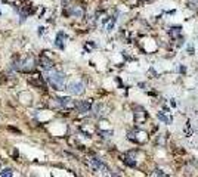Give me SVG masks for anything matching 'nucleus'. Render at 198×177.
<instances>
[{
	"instance_id": "f257e3e1",
	"label": "nucleus",
	"mask_w": 198,
	"mask_h": 177,
	"mask_svg": "<svg viewBox=\"0 0 198 177\" xmlns=\"http://www.w3.org/2000/svg\"><path fill=\"white\" fill-rule=\"evenodd\" d=\"M48 80H49L50 86L55 89V90H62L65 89V76L62 72H58V71H52L48 76Z\"/></svg>"
},
{
	"instance_id": "f03ea898",
	"label": "nucleus",
	"mask_w": 198,
	"mask_h": 177,
	"mask_svg": "<svg viewBox=\"0 0 198 177\" xmlns=\"http://www.w3.org/2000/svg\"><path fill=\"white\" fill-rule=\"evenodd\" d=\"M67 90L71 93V94L78 96V94L84 93V84H83L82 81H73V83H70V84L67 86Z\"/></svg>"
},
{
	"instance_id": "7ed1b4c3",
	"label": "nucleus",
	"mask_w": 198,
	"mask_h": 177,
	"mask_svg": "<svg viewBox=\"0 0 198 177\" xmlns=\"http://www.w3.org/2000/svg\"><path fill=\"white\" fill-rule=\"evenodd\" d=\"M90 165L93 167L95 170H98V171H107V167L104 165V162L98 158H92L90 160Z\"/></svg>"
},
{
	"instance_id": "20e7f679",
	"label": "nucleus",
	"mask_w": 198,
	"mask_h": 177,
	"mask_svg": "<svg viewBox=\"0 0 198 177\" xmlns=\"http://www.w3.org/2000/svg\"><path fill=\"white\" fill-rule=\"evenodd\" d=\"M56 101H58V105L59 106H62V108H70V106H73V105H74L73 101H71L68 96H61V98H58Z\"/></svg>"
},
{
	"instance_id": "39448f33",
	"label": "nucleus",
	"mask_w": 198,
	"mask_h": 177,
	"mask_svg": "<svg viewBox=\"0 0 198 177\" xmlns=\"http://www.w3.org/2000/svg\"><path fill=\"white\" fill-rule=\"evenodd\" d=\"M74 106H75V109L78 111V112H87V111L90 109V103H89V102H86V101L77 102Z\"/></svg>"
},
{
	"instance_id": "423d86ee",
	"label": "nucleus",
	"mask_w": 198,
	"mask_h": 177,
	"mask_svg": "<svg viewBox=\"0 0 198 177\" xmlns=\"http://www.w3.org/2000/svg\"><path fill=\"white\" fill-rule=\"evenodd\" d=\"M65 43H67V35L64 33H59L58 37H56V46H58V47H61V49H64Z\"/></svg>"
},
{
	"instance_id": "0eeeda50",
	"label": "nucleus",
	"mask_w": 198,
	"mask_h": 177,
	"mask_svg": "<svg viewBox=\"0 0 198 177\" xmlns=\"http://www.w3.org/2000/svg\"><path fill=\"white\" fill-rule=\"evenodd\" d=\"M33 65H34V61H33V58H30V59H27V61H24L22 62V67H21V69L22 71H31L33 69Z\"/></svg>"
},
{
	"instance_id": "6e6552de",
	"label": "nucleus",
	"mask_w": 198,
	"mask_h": 177,
	"mask_svg": "<svg viewBox=\"0 0 198 177\" xmlns=\"http://www.w3.org/2000/svg\"><path fill=\"white\" fill-rule=\"evenodd\" d=\"M40 64H41V67L44 68V69H49V68L53 67V62H52L50 59H48L46 56H41L40 58Z\"/></svg>"
},
{
	"instance_id": "1a4fd4ad",
	"label": "nucleus",
	"mask_w": 198,
	"mask_h": 177,
	"mask_svg": "<svg viewBox=\"0 0 198 177\" xmlns=\"http://www.w3.org/2000/svg\"><path fill=\"white\" fill-rule=\"evenodd\" d=\"M70 13L73 15V17H75V18H82L83 17V10L78 6H73V8L70 9Z\"/></svg>"
},
{
	"instance_id": "9d476101",
	"label": "nucleus",
	"mask_w": 198,
	"mask_h": 177,
	"mask_svg": "<svg viewBox=\"0 0 198 177\" xmlns=\"http://www.w3.org/2000/svg\"><path fill=\"white\" fill-rule=\"evenodd\" d=\"M0 174H2V176H12V170L5 168V170H2V171H0Z\"/></svg>"
},
{
	"instance_id": "9b49d317",
	"label": "nucleus",
	"mask_w": 198,
	"mask_h": 177,
	"mask_svg": "<svg viewBox=\"0 0 198 177\" xmlns=\"http://www.w3.org/2000/svg\"><path fill=\"white\" fill-rule=\"evenodd\" d=\"M124 162H126V164H129L130 167H135V165H136V161H132V158H129V157L124 160Z\"/></svg>"
},
{
	"instance_id": "f8f14e48",
	"label": "nucleus",
	"mask_w": 198,
	"mask_h": 177,
	"mask_svg": "<svg viewBox=\"0 0 198 177\" xmlns=\"http://www.w3.org/2000/svg\"><path fill=\"white\" fill-rule=\"evenodd\" d=\"M158 118H160L161 121H164L166 124H169V123H170V120H169V118L166 117V115H163V114H158Z\"/></svg>"
},
{
	"instance_id": "ddd939ff",
	"label": "nucleus",
	"mask_w": 198,
	"mask_h": 177,
	"mask_svg": "<svg viewBox=\"0 0 198 177\" xmlns=\"http://www.w3.org/2000/svg\"><path fill=\"white\" fill-rule=\"evenodd\" d=\"M195 165H197V167H198V161H197V162H195Z\"/></svg>"
}]
</instances>
